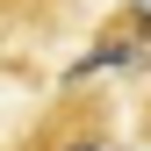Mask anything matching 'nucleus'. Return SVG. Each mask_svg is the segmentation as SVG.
<instances>
[{
  "mask_svg": "<svg viewBox=\"0 0 151 151\" xmlns=\"http://www.w3.org/2000/svg\"><path fill=\"white\" fill-rule=\"evenodd\" d=\"M36 151H122V144H115V129H108V115L93 108V115H58L36 137Z\"/></svg>",
  "mask_w": 151,
  "mask_h": 151,
  "instance_id": "f257e3e1",
  "label": "nucleus"
},
{
  "mask_svg": "<svg viewBox=\"0 0 151 151\" xmlns=\"http://www.w3.org/2000/svg\"><path fill=\"white\" fill-rule=\"evenodd\" d=\"M36 0H0V22H7V14H29Z\"/></svg>",
  "mask_w": 151,
  "mask_h": 151,
  "instance_id": "f03ea898",
  "label": "nucleus"
}]
</instances>
